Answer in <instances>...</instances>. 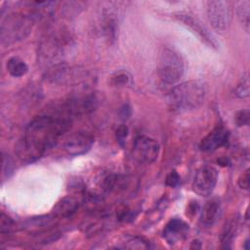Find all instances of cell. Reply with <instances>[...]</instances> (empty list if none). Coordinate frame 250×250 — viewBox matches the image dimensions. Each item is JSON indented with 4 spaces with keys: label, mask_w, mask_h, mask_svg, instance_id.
Instances as JSON below:
<instances>
[{
    "label": "cell",
    "mask_w": 250,
    "mask_h": 250,
    "mask_svg": "<svg viewBox=\"0 0 250 250\" xmlns=\"http://www.w3.org/2000/svg\"><path fill=\"white\" fill-rule=\"evenodd\" d=\"M78 207H79V203L75 198L65 197L56 205L54 209L55 217H61V218L70 217L77 211Z\"/></svg>",
    "instance_id": "obj_16"
},
{
    "label": "cell",
    "mask_w": 250,
    "mask_h": 250,
    "mask_svg": "<svg viewBox=\"0 0 250 250\" xmlns=\"http://www.w3.org/2000/svg\"><path fill=\"white\" fill-rule=\"evenodd\" d=\"M229 136V134L225 127L218 126L202 139L199 147L203 151L215 150L227 144Z\"/></svg>",
    "instance_id": "obj_13"
},
{
    "label": "cell",
    "mask_w": 250,
    "mask_h": 250,
    "mask_svg": "<svg viewBox=\"0 0 250 250\" xmlns=\"http://www.w3.org/2000/svg\"><path fill=\"white\" fill-rule=\"evenodd\" d=\"M14 227V222L13 220L8 217L7 215H5L4 213L1 214V218H0V231L2 234L4 233H9L12 229Z\"/></svg>",
    "instance_id": "obj_23"
},
{
    "label": "cell",
    "mask_w": 250,
    "mask_h": 250,
    "mask_svg": "<svg viewBox=\"0 0 250 250\" xmlns=\"http://www.w3.org/2000/svg\"><path fill=\"white\" fill-rule=\"evenodd\" d=\"M235 96L243 99V98H247L249 96V76L248 73H244V75H242V78L240 79L239 83L237 84L235 90H234Z\"/></svg>",
    "instance_id": "obj_21"
},
{
    "label": "cell",
    "mask_w": 250,
    "mask_h": 250,
    "mask_svg": "<svg viewBox=\"0 0 250 250\" xmlns=\"http://www.w3.org/2000/svg\"><path fill=\"white\" fill-rule=\"evenodd\" d=\"M130 82V76L127 72H116L111 77V84L116 87H123L129 84Z\"/></svg>",
    "instance_id": "obj_22"
},
{
    "label": "cell",
    "mask_w": 250,
    "mask_h": 250,
    "mask_svg": "<svg viewBox=\"0 0 250 250\" xmlns=\"http://www.w3.org/2000/svg\"><path fill=\"white\" fill-rule=\"evenodd\" d=\"M34 17L22 13H11L1 22L0 39L3 46H9L25 39L34 25Z\"/></svg>",
    "instance_id": "obj_4"
},
{
    "label": "cell",
    "mask_w": 250,
    "mask_h": 250,
    "mask_svg": "<svg viewBox=\"0 0 250 250\" xmlns=\"http://www.w3.org/2000/svg\"><path fill=\"white\" fill-rule=\"evenodd\" d=\"M236 14L239 21L248 32L250 25V2L248 0L240 2L236 8Z\"/></svg>",
    "instance_id": "obj_19"
},
{
    "label": "cell",
    "mask_w": 250,
    "mask_h": 250,
    "mask_svg": "<svg viewBox=\"0 0 250 250\" xmlns=\"http://www.w3.org/2000/svg\"><path fill=\"white\" fill-rule=\"evenodd\" d=\"M184 62L182 58L171 49H164L158 62L159 79L167 84H175L184 75Z\"/></svg>",
    "instance_id": "obj_5"
},
{
    "label": "cell",
    "mask_w": 250,
    "mask_h": 250,
    "mask_svg": "<svg viewBox=\"0 0 250 250\" xmlns=\"http://www.w3.org/2000/svg\"><path fill=\"white\" fill-rule=\"evenodd\" d=\"M6 67L8 72L14 77H21L28 70V66L25 63V62L18 57L10 58L7 61Z\"/></svg>",
    "instance_id": "obj_18"
},
{
    "label": "cell",
    "mask_w": 250,
    "mask_h": 250,
    "mask_svg": "<svg viewBox=\"0 0 250 250\" xmlns=\"http://www.w3.org/2000/svg\"><path fill=\"white\" fill-rule=\"evenodd\" d=\"M236 231V221L235 220H230L229 222H228L224 228L223 233H222V243L226 245V247H228V244L231 242V240L234 237Z\"/></svg>",
    "instance_id": "obj_20"
},
{
    "label": "cell",
    "mask_w": 250,
    "mask_h": 250,
    "mask_svg": "<svg viewBox=\"0 0 250 250\" xmlns=\"http://www.w3.org/2000/svg\"><path fill=\"white\" fill-rule=\"evenodd\" d=\"M180 183V176L176 171H172L166 177V185L169 187H177Z\"/></svg>",
    "instance_id": "obj_25"
},
{
    "label": "cell",
    "mask_w": 250,
    "mask_h": 250,
    "mask_svg": "<svg viewBox=\"0 0 250 250\" xmlns=\"http://www.w3.org/2000/svg\"><path fill=\"white\" fill-rule=\"evenodd\" d=\"M70 39L65 33L50 32L46 34L38 48V58L42 65L59 67L63 62Z\"/></svg>",
    "instance_id": "obj_3"
},
{
    "label": "cell",
    "mask_w": 250,
    "mask_h": 250,
    "mask_svg": "<svg viewBox=\"0 0 250 250\" xmlns=\"http://www.w3.org/2000/svg\"><path fill=\"white\" fill-rule=\"evenodd\" d=\"M94 143L93 137L87 132H74L69 134L62 143L64 151L72 156L86 153L90 150Z\"/></svg>",
    "instance_id": "obj_9"
},
{
    "label": "cell",
    "mask_w": 250,
    "mask_h": 250,
    "mask_svg": "<svg viewBox=\"0 0 250 250\" xmlns=\"http://www.w3.org/2000/svg\"><path fill=\"white\" fill-rule=\"evenodd\" d=\"M207 16L213 28L218 32L226 31L231 22L232 10L229 1L216 0L207 2Z\"/></svg>",
    "instance_id": "obj_6"
},
{
    "label": "cell",
    "mask_w": 250,
    "mask_h": 250,
    "mask_svg": "<svg viewBox=\"0 0 250 250\" xmlns=\"http://www.w3.org/2000/svg\"><path fill=\"white\" fill-rule=\"evenodd\" d=\"M147 241L144 240L143 238H140V237H134L132 239H130L128 241V245L126 246L127 248H148L149 245L146 243Z\"/></svg>",
    "instance_id": "obj_24"
},
{
    "label": "cell",
    "mask_w": 250,
    "mask_h": 250,
    "mask_svg": "<svg viewBox=\"0 0 250 250\" xmlns=\"http://www.w3.org/2000/svg\"><path fill=\"white\" fill-rule=\"evenodd\" d=\"M70 120L66 117L44 115L34 118L27 125L23 137L46 151L54 146L69 129Z\"/></svg>",
    "instance_id": "obj_1"
},
{
    "label": "cell",
    "mask_w": 250,
    "mask_h": 250,
    "mask_svg": "<svg viewBox=\"0 0 250 250\" xmlns=\"http://www.w3.org/2000/svg\"><path fill=\"white\" fill-rule=\"evenodd\" d=\"M128 135V128L126 125H120L116 129V139L119 142H122Z\"/></svg>",
    "instance_id": "obj_28"
},
{
    "label": "cell",
    "mask_w": 250,
    "mask_h": 250,
    "mask_svg": "<svg viewBox=\"0 0 250 250\" xmlns=\"http://www.w3.org/2000/svg\"><path fill=\"white\" fill-rule=\"evenodd\" d=\"M188 225L181 219L171 220L163 229V237L169 244H175L186 238Z\"/></svg>",
    "instance_id": "obj_14"
},
{
    "label": "cell",
    "mask_w": 250,
    "mask_h": 250,
    "mask_svg": "<svg viewBox=\"0 0 250 250\" xmlns=\"http://www.w3.org/2000/svg\"><path fill=\"white\" fill-rule=\"evenodd\" d=\"M98 101L94 95H82L70 98L62 104V112L70 115L85 114L93 111Z\"/></svg>",
    "instance_id": "obj_10"
},
{
    "label": "cell",
    "mask_w": 250,
    "mask_h": 250,
    "mask_svg": "<svg viewBox=\"0 0 250 250\" xmlns=\"http://www.w3.org/2000/svg\"><path fill=\"white\" fill-rule=\"evenodd\" d=\"M238 186L243 189L249 188V169L245 170L244 173L238 179Z\"/></svg>",
    "instance_id": "obj_27"
},
{
    "label": "cell",
    "mask_w": 250,
    "mask_h": 250,
    "mask_svg": "<svg viewBox=\"0 0 250 250\" xmlns=\"http://www.w3.org/2000/svg\"><path fill=\"white\" fill-rule=\"evenodd\" d=\"M218 181V171L215 167L205 165L199 168L192 182V188L195 193L200 196L210 195Z\"/></svg>",
    "instance_id": "obj_8"
},
{
    "label": "cell",
    "mask_w": 250,
    "mask_h": 250,
    "mask_svg": "<svg viewBox=\"0 0 250 250\" xmlns=\"http://www.w3.org/2000/svg\"><path fill=\"white\" fill-rule=\"evenodd\" d=\"M177 18L187 27H188L192 32H194L202 41H204L208 46L212 48H217L218 44L215 41L212 34L196 18H193L188 15H178Z\"/></svg>",
    "instance_id": "obj_12"
},
{
    "label": "cell",
    "mask_w": 250,
    "mask_h": 250,
    "mask_svg": "<svg viewBox=\"0 0 250 250\" xmlns=\"http://www.w3.org/2000/svg\"><path fill=\"white\" fill-rule=\"evenodd\" d=\"M235 120H236V123L238 124V126L248 124V120H249L248 110H240L239 112H237Z\"/></svg>",
    "instance_id": "obj_26"
},
{
    "label": "cell",
    "mask_w": 250,
    "mask_h": 250,
    "mask_svg": "<svg viewBox=\"0 0 250 250\" xmlns=\"http://www.w3.org/2000/svg\"><path fill=\"white\" fill-rule=\"evenodd\" d=\"M15 152L21 162L32 163L41 158L45 150L22 136L16 144Z\"/></svg>",
    "instance_id": "obj_11"
},
{
    "label": "cell",
    "mask_w": 250,
    "mask_h": 250,
    "mask_svg": "<svg viewBox=\"0 0 250 250\" xmlns=\"http://www.w3.org/2000/svg\"><path fill=\"white\" fill-rule=\"evenodd\" d=\"M104 21H103V29L105 37L109 41H113L116 37L117 31V21H116V14L112 10L104 11Z\"/></svg>",
    "instance_id": "obj_17"
},
{
    "label": "cell",
    "mask_w": 250,
    "mask_h": 250,
    "mask_svg": "<svg viewBox=\"0 0 250 250\" xmlns=\"http://www.w3.org/2000/svg\"><path fill=\"white\" fill-rule=\"evenodd\" d=\"M205 98L202 83L190 80L175 86L169 95V103L175 110L188 111L201 105Z\"/></svg>",
    "instance_id": "obj_2"
},
{
    "label": "cell",
    "mask_w": 250,
    "mask_h": 250,
    "mask_svg": "<svg viewBox=\"0 0 250 250\" xmlns=\"http://www.w3.org/2000/svg\"><path fill=\"white\" fill-rule=\"evenodd\" d=\"M159 150V144L150 137L139 136L134 141L133 154L141 163L150 164L154 162L158 157Z\"/></svg>",
    "instance_id": "obj_7"
},
{
    "label": "cell",
    "mask_w": 250,
    "mask_h": 250,
    "mask_svg": "<svg viewBox=\"0 0 250 250\" xmlns=\"http://www.w3.org/2000/svg\"><path fill=\"white\" fill-rule=\"evenodd\" d=\"M220 202L216 199H212L206 202L201 211V223L205 226H212L220 215Z\"/></svg>",
    "instance_id": "obj_15"
}]
</instances>
